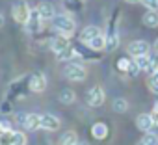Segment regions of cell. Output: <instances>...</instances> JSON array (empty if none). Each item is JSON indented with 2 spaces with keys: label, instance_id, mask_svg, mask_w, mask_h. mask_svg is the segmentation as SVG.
I'll return each instance as SVG.
<instances>
[{
  "label": "cell",
  "instance_id": "obj_17",
  "mask_svg": "<svg viewBox=\"0 0 158 145\" xmlns=\"http://www.w3.org/2000/svg\"><path fill=\"white\" fill-rule=\"evenodd\" d=\"M141 21L147 28H156L158 26V11H149L147 10V13L141 17Z\"/></svg>",
  "mask_w": 158,
  "mask_h": 145
},
{
  "label": "cell",
  "instance_id": "obj_28",
  "mask_svg": "<svg viewBox=\"0 0 158 145\" xmlns=\"http://www.w3.org/2000/svg\"><path fill=\"white\" fill-rule=\"evenodd\" d=\"M11 112H13V106H11L10 101H2V102H0V114L8 115V114H11Z\"/></svg>",
  "mask_w": 158,
  "mask_h": 145
},
{
  "label": "cell",
  "instance_id": "obj_32",
  "mask_svg": "<svg viewBox=\"0 0 158 145\" xmlns=\"http://www.w3.org/2000/svg\"><path fill=\"white\" fill-rule=\"evenodd\" d=\"M151 117H152V121H154V126H158V108H152Z\"/></svg>",
  "mask_w": 158,
  "mask_h": 145
},
{
  "label": "cell",
  "instance_id": "obj_37",
  "mask_svg": "<svg viewBox=\"0 0 158 145\" xmlns=\"http://www.w3.org/2000/svg\"><path fill=\"white\" fill-rule=\"evenodd\" d=\"M152 77H154V78H156V80H158V71H156V72H154V75H152Z\"/></svg>",
  "mask_w": 158,
  "mask_h": 145
},
{
  "label": "cell",
  "instance_id": "obj_1",
  "mask_svg": "<svg viewBox=\"0 0 158 145\" xmlns=\"http://www.w3.org/2000/svg\"><path fill=\"white\" fill-rule=\"evenodd\" d=\"M52 28H54V30H56L60 35L71 37V35L74 34V28H76V24H74V21H73L69 15L61 13V15H56V17L52 19Z\"/></svg>",
  "mask_w": 158,
  "mask_h": 145
},
{
  "label": "cell",
  "instance_id": "obj_23",
  "mask_svg": "<svg viewBox=\"0 0 158 145\" xmlns=\"http://www.w3.org/2000/svg\"><path fill=\"white\" fill-rule=\"evenodd\" d=\"M13 132L15 130H4L0 134V145H13Z\"/></svg>",
  "mask_w": 158,
  "mask_h": 145
},
{
  "label": "cell",
  "instance_id": "obj_11",
  "mask_svg": "<svg viewBox=\"0 0 158 145\" xmlns=\"http://www.w3.org/2000/svg\"><path fill=\"white\" fill-rule=\"evenodd\" d=\"M37 13L41 15V19L43 21H52L54 17H56V13H54V6L50 4V2H41V4H37Z\"/></svg>",
  "mask_w": 158,
  "mask_h": 145
},
{
  "label": "cell",
  "instance_id": "obj_33",
  "mask_svg": "<svg viewBox=\"0 0 158 145\" xmlns=\"http://www.w3.org/2000/svg\"><path fill=\"white\" fill-rule=\"evenodd\" d=\"M125 2H128V4H138V2H141V0H125Z\"/></svg>",
  "mask_w": 158,
  "mask_h": 145
},
{
  "label": "cell",
  "instance_id": "obj_30",
  "mask_svg": "<svg viewBox=\"0 0 158 145\" xmlns=\"http://www.w3.org/2000/svg\"><path fill=\"white\" fill-rule=\"evenodd\" d=\"M139 71H141V69H139V67H138V63L132 60V63H130V69H128V72H127V75H128V77H138V75H139Z\"/></svg>",
  "mask_w": 158,
  "mask_h": 145
},
{
  "label": "cell",
  "instance_id": "obj_14",
  "mask_svg": "<svg viewBox=\"0 0 158 145\" xmlns=\"http://www.w3.org/2000/svg\"><path fill=\"white\" fill-rule=\"evenodd\" d=\"M88 48H89V50H93V52H101V50H106V35L102 34V35L95 37L93 41H89V43H88Z\"/></svg>",
  "mask_w": 158,
  "mask_h": 145
},
{
  "label": "cell",
  "instance_id": "obj_4",
  "mask_svg": "<svg viewBox=\"0 0 158 145\" xmlns=\"http://www.w3.org/2000/svg\"><path fill=\"white\" fill-rule=\"evenodd\" d=\"M104 89L101 88V86H93V88H89L88 89V93H86V102H88V106H91V108H99V106H102V102H104Z\"/></svg>",
  "mask_w": 158,
  "mask_h": 145
},
{
  "label": "cell",
  "instance_id": "obj_16",
  "mask_svg": "<svg viewBox=\"0 0 158 145\" xmlns=\"http://www.w3.org/2000/svg\"><path fill=\"white\" fill-rule=\"evenodd\" d=\"M24 128H26V130H37V128H41V115H37V114H28L26 123H24Z\"/></svg>",
  "mask_w": 158,
  "mask_h": 145
},
{
  "label": "cell",
  "instance_id": "obj_38",
  "mask_svg": "<svg viewBox=\"0 0 158 145\" xmlns=\"http://www.w3.org/2000/svg\"><path fill=\"white\" fill-rule=\"evenodd\" d=\"M2 132H4V128H2V125H0V134H2Z\"/></svg>",
  "mask_w": 158,
  "mask_h": 145
},
{
  "label": "cell",
  "instance_id": "obj_22",
  "mask_svg": "<svg viewBox=\"0 0 158 145\" xmlns=\"http://www.w3.org/2000/svg\"><path fill=\"white\" fill-rule=\"evenodd\" d=\"M112 108H114V112H117V114H125L127 110H128V102L125 101V99H115L114 101V104H112Z\"/></svg>",
  "mask_w": 158,
  "mask_h": 145
},
{
  "label": "cell",
  "instance_id": "obj_40",
  "mask_svg": "<svg viewBox=\"0 0 158 145\" xmlns=\"http://www.w3.org/2000/svg\"><path fill=\"white\" fill-rule=\"evenodd\" d=\"M138 145H143V141H139V143H138Z\"/></svg>",
  "mask_w": 158,
  "mask_h": 145
},
{
  "label": "cell",
  "instance_id": "obj_29",
  "mask_svg": "<svg viewBox=\"0 0 158 145\" xmlns=\"http://www.w3.org/2000/svg\"><path fill=\"white\" fill-rule=\"evenodd\" d=\"M141 4L149 11H158V0H141Z\"/></svg>",
  "mask_w": 158,
  "mask_h": 145
},
{
  "label": "cell",
  "instance_id": "obj_34",
  "mask_svg": "<svg viewBox=\"0 0 158 145\" xmlns=\"http://www.w3.org/2000/svg\"><path fill=\"white\" fill-rule=\"evenodd\" d=\"M2 26H4V15L0 13V28H2Z\"/></svg>",
  "mask_w": 158,
  "mask_h": 145
},
{
  "label": "cell",
  "instance_id": "obj_20",
  "mask_svg": "<svg viewBox=\"0 0 158 145\" xmlns=\"http://www.w3.org/2000/svg\"><path fill=\"white\" fill-rule=\"evenodd\" d=\"M119 47V37L115 32H108L106 34V50L108 52H114L115 48Z\"/></svg>",
  "mask_w": 158,
  "mask_h": 145
},
{
  "label": "cell",
  "instance_id": "obj_36",
  "mask_svg": "<svg viewBox=\"0 0 158 145\" xmlns=\"http://www.w3.org/2000/svg\"><path fill=\"white\" fill-rule=\"evenodd\" d=\"M76 145H89V143H88V141H80V139H78V141H76Z\"/></svg>",
  "mask_w": 158,
  "mask_h": 145
},
{
  "label": "cell",
  "instance_id": "obj_18",
  "mask_svg": "<svg viewBox=\"0 0 158 145\" xmlns=\"http://www.w3.org/2000/svg\"><path fill=\"white\" fill-rule=\"evenodd\" d=\"M56 58H58V61H69V60L78 58V52H76L74 47H67L65 50H61L60 54H56Z\"/></svg>",
  "mask_w": 158,
  "mask_h": 145
},
{
  "label": "cell",
  "instance_id": "obj_24",
  "mask_svg": "<svg viewBox=\"0 0 158 145\" xmlns=\"http://www.w3.org/2000/svg\"><path fill=\"white\" fill-rule=\"evenodd\" d=\"M26 134L21 132V130H15L13 132V145H26Z\"/></svg>",
  "mask_w": 158,
  "mask_h": 145
},
{
  "label": "cell",
  "instance_id": "obj_8",
  "mask_svg": "<svg viewBox=\"0 0 158 145\" xmlns=\"http://www.w3.org/2000/svg\"><path fill=\"white\" fill-rule=\"evenodd\" d=\"M99 35H102V30L99 28V26H95V24H89V26H86L82 32H80V39L84 45H88L89 41H93L95 37H99Z\"/></svg>",
  "mask_w": 158,
  "mask_h": 145
},
{
  "label": "cell",
  "instance_id": "obj_13",
  "mask_svg": "<svg viewBox=\"0 0 158 145\" xmlns=\"http://www.w3.org/2000/svg\"><path fill=\"white\" fill-rule=\"evenodd\" d=\"M91 136H93L95 139H104V138L108 136V126H106V123H95V125H91Z\"/></svg>",
  "mask_w": 158,
  "mask_h": 145
},
{
  "label": "cell",
  "instance_id": "obj_39",
  "mask_svg": "<svg viewBox=\"0 0 158 145\" xmlns=\"http://www.w3.org/2000/svg\"><path fill=\"white\" fill-rule=\"evenodd\" d=\"M154 108H158V102H156V104H154Z\"/></svg>",
  "mask_w": 158,
  "mask_h": 145
},
{
  "label": "cell",
  "instance_id": "obj_26",
  "mask_svg": "<svg viewBox=\"0 0 158 145\" xmlns=\"http://www.w3.org/2000/svg\"><path fill=\"white\" fill-rule=\"evenodd\" d=\"M130 63H132V60H128V58H119V60H117V69H119L121 72H128Z\"/></svg>",
  "mask_w": 158,
  "mask_h": 145
},
{
  "label": "cell",
  "instance_id": "obj_19",
  "mask_svg": "<svg viewBox=\"0 0 158 145\" xmlns=\"http://www.w3.org/2000/svg\"><path fill=\"white\" fill-rule=\"evenodd\" d=\"M58 99H60V102H61V104H73V102H74V99H76V95H74V91H73V89L65 88V89H61V91H60Z\"/></svg>",
  "mask_w": 158,
  "mask_h": 145
},
{
  "label": "cell",
  "instance_id": "obj_9",
  "mask_svg": "<svg viewBox=\"0 0 158 145\" xmlns=\"http://www.w3.org/2000/svg\"><path fill=\"white\" fill-rule=\"evenodd\" d=\"M60 126H61L60 117H56V115H52V114H43V115H41V128H45V130H48V132H54V130H58Z\"/></svg>",
  "mask_w": 158,
  "mask_h": 145
},
{
  "label": "cell",
  "instance_id": "obj_10",
  "mask_svg": "<svg viewBox=\"0 0 158 145\" xmlns=\"http://www.w3.org/2000/svg\"><path fill=\"white\" fill-rule=\"evenodd\" d=\"M136 126H138L139 130H143V132H151L152 126H154V121H152L151 114H139V115L136 117Z\"/></svg>",
  "mask_w": 158,
  "mask_h": 145
},
{
  "label": "cell",
  "instance_id": "obj_21",
  "mask_svg": "<svg viewBox=\"0 0 158 145\" xmlns=\"http://www.w3.org/2000/svg\"><path fill=\"white\" fill-rule=\"evenodd\" d=\"M156 71H158V54L154 52V54H149V67L145 69V72L149 77H152Z\"/></svg>",
  "mask_w": 158,
  "mask_h": 145
},
{
  "label": "cell",
  "instance_id": "obj_35",
  "mask_svg": "<svg viewBox=\"0 0 158 145\" xmlns=\"http://www.w3.org/2000/svg\"><path fill=\"white\" fill-rule=\"evenodd\" d=\"M152 48H154V52H156V54H158V39H156V41H154V47H152Z\"/></svg>",
  "mask_w": 158,
  "mask_h": 145
},
{
  "label": "cell",
  "instance_id": "obj_31",
  "mask_svg": "<svg viewBox=\"0 0 158 145\" xmlns=\"http://www.w3.org/2000/svg\"><path fill=\"white\" fill-rule=\"evenodd\" d=\"M147 86H149V89H151L152 93H158V80H156L154 77H149V80H147Z\"/></svg>",
  "mask_w": 158,
  "mask_h": 145
},
{
  "label": "cell",
  "instance_id": "obj_6",
  "mask_svg": "<svg viewBox=\"0 0 158 145\" xmlns=\"http://www.w3.org/2000/svg\"><path fill=\"white\" fill-rule=\"evenodd\" d=\"M127 52L132 56V58H139V56H147L151 52V45L147 41H130L128 47H127Z\"/></svg>",
  "mask_w": 158,
  "mask_h": 145
},
{
  "label": "cell",
  "instance_id": "obj_2",
  "mask_svg": "<svg viewBox=\"0 0 158 145\" xmlns=\"http://www.w3.org/2000/svg\"><path fill=\"white\" fill-rule=\"evenodd\" d=\"M30 13H32V10L28 8V4L24 2V0L15 2L13 8H11V17H13V21L19 23V24H26L28 19H30Z\"/></svg>",
  "mask_w": 158,
  "mask_h": 145
},
{
  "label": "cell",
  "instance_id": "obj_15",
  "mask_svg": "<svg viewBox=\"0 0 158 145\" xmlns=\"http://www.w3.org/2000/svg\"><path fill=\"white\" fill-rule=\"evenodd\" d=\"M76 141H78L76 132H74V130H67V132H63V134L60 136L58 145H76Z\"/></svg>",
  "mask_w": 158,
  "mask_h": 145
},
{
  "label": "cell",
  "instance_id": "obj_5",
  "mask_svg": "<svg viewBox=\"0 0 158 145\" xmlns=\"http://www.w3.org/2000/svg\"><path fill=\"white\" fill-rule=\"evenodd\" d=\"M28 89L34 93H43L47 89V78L43 72H32L28 77Z\"/></svg>",
  "mask_w": 158,
  "mask_h": 145
},
{
  "label": "cell",
  "instance_id": "obj_7",
  "mask_svg": "<svg viewBox=\"0 0 158 145\" xmlns=\"http://www.w3.org/2000/svg\"><path fill=\"white\" fill-rule=\"evenodd\" d=\"M24 26H26V32H28V34H37V32H41V28H43V19H41V15L37 13V10H32L30 19H28V23H26Z\"/></svg>",
  "mask_w": 158,
  "mask_h": 145
},
{
  "label": "cell",
  "instance_id": "obj_12",
  "mask_svg": "<svg viewBox=\"0 0 158 145\" xmlns=\"http://www.w3.org/2000/svg\"><path fill=\"white\" fill-rule=\"evenodd\" d=\"M67 47H71V45H69V37H65V35H58V37H54V39L50 41V50L56 52V54H60V52L65 50Z\"/></svg>",
  "mask_w": 158,
  "mask_h": 145
},
{
  "label": "cell",
  "instance_id": "obj_3",
  "mask_svg": "<svg viewBox=\"0 0 158 145\" xmlns=\"http://www.w3.org/2000/svg\"><path fill=\"white\" fill-rule=\"evenodd\" d=\"M86 77H88V71H86V67L80 65V63H69V65L65 67V78H67V80L82 82V80H86Z\"/></svg>",
  "mask_w": 158,
  "mask_h": 145
},
{
  "label": "cell",
  "instance_id": "obj_25",
  "mask_svg": "<svg viewBox=\"0 0 158 145\" xmlns=\"http://www.w3.org/2000/svg\"><path fill=\"white\" fill-rule=\"evenodd\" d=\"M141 141H143V145H158V136L154 132H145Z\"/></svg>",
  "mask_w": 158,
  "mask_h": 145
},
{
  "label": "cell",
  "instance_id": "obj_27",
  "mask_svg": "<svg viewBox=\"0 0 158 145\" xmlns=\"http://www.w3.org/2000/svg\"><path fill=\"white\" fill-rule=\"evenodd\" d=\"M134 61L138 63V67H139L141 71H145V69L149 67V54H147V56H139V58H134Z\"/></svg>",
  "mask_w": 158,
  "mask_h": 145
}]
</instances>
